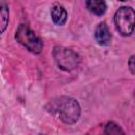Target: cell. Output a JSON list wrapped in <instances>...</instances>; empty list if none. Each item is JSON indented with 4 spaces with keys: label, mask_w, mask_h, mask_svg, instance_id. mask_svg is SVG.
I'll list each match as a JSON object with an SVG mask.
<instances>
[{
    "label": "cell",
    "mask_w": 135,
    "mask_h": 135,
    "mask_svg": "<svg viewBox=\"0 0 135 135\" xmlns=\"http://www.w3.org/2000/svg\"><path fill=\"white\" fill-rule=\"evenodd\" d=\"M54 112L60 120L65 123H74L80 115V107L75 99L70 97H60L54 102Z\"/></svg>",
    "instance_id": "6da1fadb"
},
{
    "label": "cell",
    "mask_w": 135,
    "mask_h": 135,
    "mask_svg": "<svg viewBox=\"0 0 135 135\" xmlns=\"http://www.w3.org/2000/svg\"><path fill=\"white\" fill-rule=\"evenodd\" d=\"M114 22L121 35H131L135 28V11L130 6L119 7L115 13Z\"/></svg>",
    "instance_id": "7a4b0ae2"
},
{
    "label": "cell",
    "mask_w": 135,
    "mask_h": 135,
    "mask_svg": "<svg viewBox=\"0 0 135 135\" xmlns=\"http://www.w3.org/2000/svg\"><path fill=\"white\" fill-rule=\"evenodd\" d=\"M15 38L19 43H21L32 53L39 54L42 50V40L35 34V32H33L25 24L19 25V27L16 31Z\"/></svg>",
    "instance_id": "3957f363"
},
{
    "label": "cell",
    "mask_w": 135,
    "mask_h": 135,
    "mask_svg": "<svg viewBox=\"0 0 135 135\" xmlns=\"http://www.w3.org/2000/svg\"><path fill=\"white\" fill-rule=\"evenodd\" d=\"M54 57L58 66L65 71L75 69L79 62V58L77 54L74 53L72 50L65 47H55Z\"/></svg>",
    "instance_id": "277c9868"
},
{
    "label": "cell",
    "mask_w": 135,
    "mask_h": 135,
    "mask_svg": "<svg viewBox=\"0 0 135 135\" xmlns=\"http://www.w3.org/2000/svg\"><path fill=\"white\" fill-rule=\"evenodd\" d=\"M95 38L97 40V42L100 45H109L111 43V33L110 30L108 27V25L104 22H101L97 25L96 30H95Z\"/></svg>",
    "instance_id": "5b68a950"
},
{
    "label": "cell",
    "mask_w": 135,
    "mask_h": 135,
    "mask_svg": "<svg viewBox=\"0 0 135 135\" xmlns=\"http://www.w3.org/2000/svg\"><path fill=\"white\" fill-rule=\"evenodd\" d=\"M51 16L53 22L57 25H63L68 20V13L61 4H55L51 8Z\"/></svg>",
    "instance_id": "8992f818"
},
{
    "label": "cell",
    "mask_w": 135,
    "mask_h": 135,
    "mask_svg": "<svg viewBox=\"0 0 135 135\" xmlns=\"http://www.w3.org/2000/svg\"><path fill=\"white\" fill-rule=\"evenodd\" d=\"M85 4L88 9L95 15H102L107 9L105 3L101 0H90V1H86Z\"/></svg>",
    "instance_id": "52a82bcc"
},
{
    "label": "cell",
    "mask_w": 135,
    "mask_h": 135,
    "mask_svg": "<svg viewBox=\"0 0 135 135\" xmlns=\"http://www.w3.org/2000/svg\"><path fill=\"white\" fill-rule=\"evenodd\" d=\"M103 135H124L122 129L115 122H108L105 128H104V132Z\"/></svg>",
    "instance_id": "ba28073f"
},
{
    "label": "cell",
    "mask_w": 135,
    "mask_h": 135,
    "mask_svg": "<svg viewBox=\"0 0 135 135\" xmlns=\"http://www.w3.org/2000/svg\"><path fill=\"white\" fill-rule=\"evenodd\" d=\"M0 14H1V32L3 33L6 25H7V22H8V9H7V6L4 4V3H1L0 4Z\"/></svg>",
    "instance_id": "9c48e42d"
},
{
    "label": "cell",
    "mask_w": 135,
    "mask_h": 135,
    "mask_svg": "<svg viewBox=\"0 0 135 135\" xmlns=\"http://www.w3.org/2000/svg\"><path fill=\"white\" fill-rule=\"evenodd\" d=\"M129 66H130V70L132 73H135V55L132 56L130 58V61H129Z\"/></svg>",
    "instance_id": "30bf717a"
}]
</instances>
